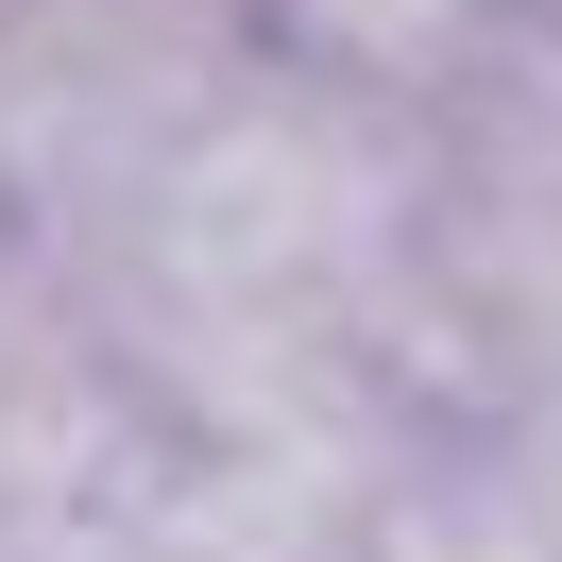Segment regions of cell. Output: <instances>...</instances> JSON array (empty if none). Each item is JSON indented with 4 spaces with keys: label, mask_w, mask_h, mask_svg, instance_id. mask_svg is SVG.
Returning a JSON list of instances; mask_svg holds the SVG:
<instances>
[{
    "label": "cell",
    "mask_w": 562,
    "mask_h": 562,
    "mask_svg": "<svg viewBox=\"0 0 562 562\" xmlns=\"http://www.w3.org/2000/svg\"><path fill=\"white\" fill-rule=\"evenodd\" d=\"M341 562H562V512H546V494H528L494 443L426 426V443L375 477V512H358Z\"/></svg>",
    "instance_id": "5b68a950"
},
{
    "label": "cell",
    "mask_w": 562,
    "mask_h": 562,
    "mask_svg": "<svg viewBox=\"0 0 562 562\" xmlns=\"http://www.w3.org/2000/svg\"><path fill=\"white\" fill-rule=\"evenodd\" d=\"M137 460H154V409H137V375H120L86 273L0 222V528L103 546V512L137 494Z\"/></svg>",
    "instance_id": "3957f363"
},
{
    "label": "cell",
    "mask_w": 562,
    "mask_h": 562,
    "mask_svg": "<svg viewBox=\"0 0 562 562\" xmlns=\"http://www.w3.org/2000/svg\"><path fill=\"white\" fill-rule=\"evenodd\" d=\"M392 239L409 120L239 69L171 137V171L69 256L154 426H358L392 392Z\"/></svg>",
    "instance_id": "6da1fadb"
},
{
    "label": "cell",
    "mask_w": 562,
    "mask_h": 562,
    "mask_svg": "<svg viewBox=\"0 0 562 562\" xmlns=\"http://www.w3.org/2000/svg\"><path fill=\"white\" fill-rule=\"evenodd\" d=\"M0 562H86V546H52V528H0Z\"/></svg>",
    "instance_id": "52a82bcc"
},
{
    "label": "cell",
    "mask_w": 562,
    "mask_h": 562,
    "mask_svg": "<svg viewBox=\"0 0 562 562\" xmlns=\"http://www.w3.org/2000/svg\"><path fill=\"white\" fill-rule=\"evenodd\" d=\"M460 443H494V460H512V477H528V494H546V512H562V375L528 392L512 426H460Z\"/></svg>",
    "instance_id": "8992f818"
},
{
    "label": "cell",
    "mask_w": 562,
    "mask_h": 562,
    "mask_svg": "<svg viewBox=\"0 0 562 562\" xmlns=\"http://www.w3.org/2000/svg\"><path fill=\"white\" fill-rule=\"evenodd\" d=\"M562 375V18L409 120L392 239V392L409 426H512Z\"/></svg>",
    "instance_id": "7a4b0ae2"
},
{
    "label": "cell",
    "mask_w": 562,
    "mask_h": 562,
    "mask_svg": "<svg viewBox=\"0 0 562 562\" xmlns=\"http://www.w3.org/2000/svg\"><path fill=\"white\" fill-rule=\"evenodd\" d=\"M222 18H239V52H256L273 86H324V103L426 120L443 86H477L546 0H222Z\"/></svg>",
    "instance_id": "277c9868"
}]
</instances>
